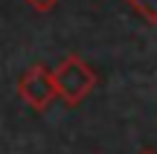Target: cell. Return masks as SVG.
Listing matches in <instances>:
<instances>
[{
    "instance_id": "cell-5",
    "label": "cell",
    "mask_w": 157,
    "mask_h": 154,
    "mask_svg": "<svg viewBox=\"0 0 157 154\" xmlns=\"http://www.w3.org/2000/svg\"><path fill=\"white\" fill-rule=\"evenodd\" d=\"M140 154H157V151H154V148H143Z\"/></svg>"
},
{
    "instance_id": "cell-3",
    "label": "cell",
    "mask_w": 157,
    "mask_h": 154,
    "mask_svg": "<svg viewBox=\"0 0 157 154\" xmlns=\"http://www.w3.org/2000/svg\"><path fill=\"white\" fill-rule=\"evenodd\" d=\"M131 6H134L140 15H146L148 21H154L157 23V0H128Z\"/></svg>"
},
{
    "instance_id": "cell-1",
    "label": "cell",
    "mask_w": 157,
    "mask_h": 154,
    "mask_svg": "<svg viewBox=\"0 0 157 154\" xmlns=\"http://www.w3.org/2000/svg\"><path fill=\"white\" fill-rule=\"evenodd\" d=\"M52 85H56V99H61L67 108H76L96 90L99 76L78 52H70L58 61V67H52Z\"/></svg>"
},
{
    "instance_id": "cell-2",
    "label": "cell",
    "mask_w": 157,
    "mask_h": 154,
    "mask_svg": "<svg viewBox=\"0 0 157 154\" xmlns=\"http://www.w3.org/2000/svg\"><path fill=\"white\" fill-rule=\"evenodd\" d=\"M17 96L29 105L32 111L44 114L52 102H56V85H52V67L47 64H32L21 73L17 79Z\"/></svg>"
},
{
    "instance_id": "cell-4",
    "label": "cell",
    "mask_w": 157,
    "mask_h": 154,
    "mask_svg": "<svg viewBox=\"0 0 157 154\" xmlns=\"http://www.w3.org/2000/svg\"><path fill=\"white\" fill-rule=\"evenodd\" d=\"M26 6H29V9H35L38 15H47V12H52L58 6V0H26Z\"/></svg>"
}]
</instances>
